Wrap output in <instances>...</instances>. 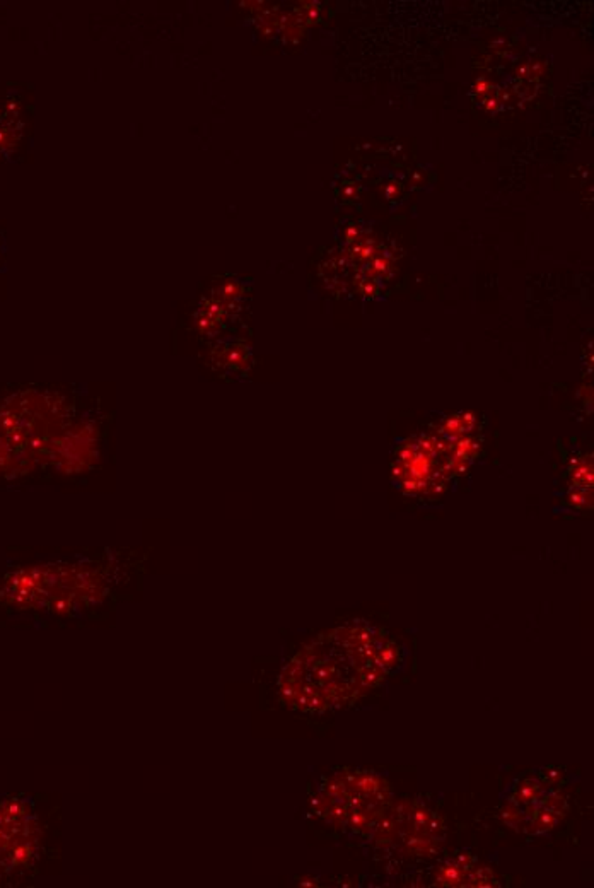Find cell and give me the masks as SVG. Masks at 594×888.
<instances>
[{
  "instance_id": "obj_1",
  "label": "cell",
  "mask_w": 594,
  "mask_h": 888,
  "mask_svg": "<svg viewBox=\"0 0 594 888\" xmlns=\"http://www.w3.org/2000/svg\"><path fill=\"white\" fill-rule=\"evenodd\" d=\"M86 583H93L90 576L86 579V574L77 572V569L43 565L7 576L0 598L19 608L64 612L84 598Z\"/></svg>"
},
{
  "instance_id": "obj_2",
  "label": "cell",
  "mask_w": 594,
  "mask_h": 888,
  "mask_svg": "<svg viewBox=\"0 0 594 888\" xmlns=\"http://www.w3.org/2000/svg\"><path fill=\"white\" fill-rule=\"evenodd\" d=\"M41 827L31 801L0 800V880L29 868L36 859Z\"/></svg>"
},
{
  "instance_id": "obj_3",
  "label": "cell",
  "mask_w": 594,
  "mask_h": 888,
  "mask_svg": "<svg viewBox=\"0 0 594 888\" xmlns=\"http://www.w3.org/2000/svg\"><path fill=\"white\" fill-rule=\"evenodd\" d=\"M543 793H545V784L540 779H536V777H525V779L518 781L516 786H514L509 801L519 805V807H525V805L540 801Z\"/></svg>"
},
{
  "instance_id": "obj_4",
  "label": "cell",
  "mask_w": 594,
  "mask_h": 888,
  "mask_svg": "<svg viewBox=\"0 0 594 888\" xmlns=\"http://www.w3.org/2000/svg\"><path fill=\"white\" fill-rule=\"evenodd\" d=\"M501 819H502V822H504L506 825H509V827L514 828V830L528 832V834H531V820L525 815L522 807L513 803V801L507 800V803L501 808Z\"/></svg>"
},
{
  "instance_id": "obj_5",
  "label": "cell",
  "mask_w": 594,
  "mask_h": 888,
  "mask_svg": "<svg viewBox=\"0 0 594 888\" xmlns=\"http://www.w3.org/2000/svg\"><path fill=\"white\" fill-rule=\"evenodd\" d=\"M405 846L417 856H434L439 851L438 840L428 837L426 832H412L405 837Z\"/></svg>"
},
{
  "instance_id": "obj_6",
  "label": "cell",
  "mask_w": 594,
  "mask_h": 888,
  "mask_svg": "<svg viewBox=\"0 0 594 888\" xmlns=\"http://www.w3.org/2000/svg\"><path fill=\"white\" fill-rule=\"evenodd\" d=\"M436 885L438 887H463V880H465V871L458 866L452 859L446 861L443 866L436 871Z\"/></svg>"
},
{
  "instance_id": "obj_7",
  "label": "cell",
  "mask_w": 594,
  "mask_h": 888,
  "mask_svg": "<svg viewBox=\"0 0 594 888\" xmlns=\"http://www.w3.org/2000/svg\"><path fill=\"white\" fill-rule=\"evenodd\" d=\"M463 887H470V888H490V887H499L497 882V876H495L494 871L487 866H473L468 873H465V880H463Z\"/></svg>"
},
{
  "instance_id": "obj_8",
  "label": "cell",
  "mask_w": 594,
  "mask_h": 888,
  "mask_svg": "<svg viewBox=\"0 0 594 888\" xmlns=\"http://www.w3.org/2000/svg\"><path fill=\"white\" fill-rule=\"evenodd\" d=\"M374 665H377L379 668H383L386 673L389 671L396 670L401 665V650L396 646V643H391V640H386L384 646L381 647L379 653L376 654L374 658Z\"/></svg>"
},
{
  "instance_id": "obj_9",
  "label": "cell",
  "mask_w": 594,
  "mask_h": 888,
  "mask_svg": "<svg viewBox=\"0 0 594 888\" xmlns=\"http://www.w3.org/2000/svg\"><path fill=\"white\" fill-rule=\"evenodd\" d=\"M540 805H541V808L555 813V815L560 816V819H564L569 812L567 800H565V796H562L560 793H557V791L543 793V796L540 798Z\"/></svg>"
},
{
  "instance_id": "obj_10",
  "label": "cell",
  "mask_w": 594,
  "mask_h": 888,
  "mask_svg": "<svg viewBox=\"0 0 594 888\" xmlns=\"http://www.w3.org/2000/svg\"><path fill=\"white\" fill-rule=\"evenodd\" d=\"M432 815H434V813L428 810L426 805H422L420 801H415V803L410 807V812H408V815H407L408 822H412V827H414L412 828V832H426V827H427V823L431 822Z\"/></svg>"
},
{
  "instance_id": "obj_11",
  "label": "cell",
  "mask_w": 594,
  "mask_h": 888,
  "mask_svg": "<svg viewBox=\"0 0 594 888\" xmlns=\"http://www.w3.org/2000/svg\"><path fill=\"white\" fill-rule=\"evenodd\" d=\"M558 822H560V816L545 810V808H540V812L536 813V816L531 822V834H546V832H552Z\"/></svg>"
},
{
  "instance_id": "obj_12",
  "label": "cell",
  "mask_w": 594,
  "mask_h": 888,
  "mask_svg": "<svg viewBox=\"0 0 594 888\" xmlns=\"http://www.w3.org/2000/svg\"><path fill=\"white\" fill-rule=\"evenodd\" d=\"M381 777L376 776V774H369V772H357L353 774V788H356L357 793H360L362 796H372L377 791L381 784Z\"/></svg>"
},
{
  "instance_id": "obj_13",
  "label": "cell",
  "mask_w": 594,
  "mask_h": 888,
  "mask_svg": "<svg viewBox=\"0 0 594 888\" xmlns=\"http://www.w3.org/2000/svg\"><path fill=\"white\" fill-rule=\"evenodd\" d=\"M347 825L352 828V832H356V834H367L372 827V820H371V816L367 815V812L362 810V807L350 808Z\"/></svg>"
},
{
  "instance_id": "obj_14",
  "label": "cell",
  "mask_w": 594,
  "mask_h": 888,
  "mask_svg": "<svg viewBox=\"0 0 594 888\" xmlns=\"http://www.w3.org/2000/svg\"><path fill=\"white\" fill-rule=\"evenodd\" d=\"M371 830L374 832L376 840H379V844H383V842L386 844L393 839V835H395V832H396L395 820H393L391 816H379L376 822L372 820Z\"/></svg>"
},
{
  "instance_id": "obj_15",
  "label": "cell",
  "mask_w": 594,
  "mask_h": 888,
  "mask_svg": "<svg viewBox=\"0 0 594 888\" xmlns=\"http://www.w3.org/2000/svg\"><path fill=\"white\" fill-rule=\"evenodd\" d=\"M349 812H350V807H347V805L330 803L328 810L325 812L323 816L326 819V822L332 823L333 827L340 828V827H344V825H347Z\"/></svg>"
},
{
  "instance_id": "obj_16",
  "label": "cell",
  "mask_w": 594,
  "mask_h": 888,
  "mask_svg": "<svg viewBox=\"0 0 594 888\" xmlns=\"http://www.w3.org/2000/svg\"><path fill=\"white\" fill-rule=\"evenodd\" d=\"M359 675H360V683H362V685L369 687V689H371V687H376L377 683L383 682L384 677H386V671H384L383 668H379L377 665H374V663H369V665H365L364 668H360Z\"/></svg>"
},
{
  "instance_id": "obj_17",
  "label": "cell",
  "mask_w": 594,
  "mask_h": 888,
  "mask_svg": "<svg viewBox=\"0 0 594 888\" xmlns=\"http://www.w3.org/2000/svg\"><path fill=\"white\" fill-rule=\"evenodd\" d=\"M540 777L543 784H548V788H557L565 781V772L558 767H545L540 771Z\"/></svg>"
},
{
  "instance_id": "obj_18",
  "label": "cell",
  "mask_w": 594,
  "mask_h": 888,
  "mask_svg": "<svg viewBox=\"0 0 594 888\" xmlns=\"http://www.w3.org/2000/svg\"><path fill=\"white\" fill-rule=\"evenodd\" d=\"M444 832H446V825H444L443 816L432 815L431 822H428L426 827V834L428 837H432L434 840H440L444 837Z\"/></svg>"
},
{
  "instance_id": "obj_19",
  "label": "cell",
  "mask_w": 594,
  "mask_h": 888,
  "mask_svg": "<svg viewBox=\"0 0 594 888\" xmlns=\"http://www.w3.org/2000/svg\"><path fill=\"white\" fill-rule=\"evenodd\" d=\"M452 861H454L456 864H458V866L461 868V870L465 871V873H468V871H470L471 868H473L475 864H477V859H475V856H473V854H470V852H468V851H459V852H456V856H454V858H452Z\"/></svg>"
},
{
  "instance_id": "obj_20",
  "label": "cell",
  "mask_w": 594,
  "mask_h": 888,
  "mask_svg": "<svg viewBox=\"0 0 594 888\" xmlns=\"http://www.w3.org/2000/svg\"><path fill=\"white\" fill-rule=\"evenodd\" d=\"M311 807H313V810H314V813H316V815L323 816L325 812L328 810L330 801L326 800V798L321 795V793H314V795H311Z\"/></svg>"
},
{
  "instance_id": "obj_21",
  "label": "cell",
  "mask_w": 594,
  "mask_h": 888,
  "mask_svg": "<svg viewBox=\"0 0 594 888\" xmlns=\"http://www.w3.org/2000/svg\"><path fill=\"white\" fill-rule=\"evenodd\" d=\"M569 502L576 508H581V506L588 504V494L584 490H574V492L569 494Z\"/></svg>"
}]
</instances>
